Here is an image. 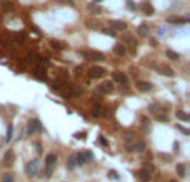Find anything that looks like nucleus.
<instances>
[{"instance_id": "nucleus-1", "label": "nucleus", "mask_w": 190, "mask_h": 182, "mask_svg": "<svg viewBox=\"0 0 190 182\" xmlns=\"http://www.w3.org/2000/svg\"><path fill=\"white\" fill-rule=\"evenodd\" d=\"M42 130H43V127H42V124H40L38 119L27 122V134H29V136H32L34 132H42Z\"/></svg>"}, {"instance_id": "nucleus-2", "label": "nucleus", "mask_w": 190, "mask_h": 182, "mask_svg": "<svg viewBox=\"0 0 190 182\" xmlns=\"http://www.w3.org/2000/svg\"><path fill=\"white\" fill-rule=\"evenodd\" d=\"M37 172H38V162L37 161L27 162V165H25V174L27 175H29V177H34V175H37Z\"/></svg>"}, {"instance_id": "nucleus-3", "label": "nucleus", "mask_w": 190, "mask_h": 182, "mask_svg": "<svg viewBox=\"0 0 190 182\" xmlns=\"http://www.w3.org/2000/svg\"><path fill=\"white\" fill-rule=\"evenodd\" d=\"M103 74H105V70L102 67H98V65H93V67L89 69V77L90 79H100Z\"/></svg>"}, {"instance_id": "nucleus-4", "label": "nucleus", "mask_w": 190, "mask_h": 182, "mask_svg": "<svg viewBox=\"0 0 190 182\" xmlns=\"http://www.w3.org/2000/svg\"><path fill=\"white\" fill-rule=\"evenodd\" d=\"M135 87H137V90H140V92H148V90H152V89H153V85L150 84V82H145V80L137 82Z\"/></svg>"}, {"instance_id": "nucleus-5", "label": "nucleus", "mask_w": 190, "mask_h": 182, "mask_svg": "<svg viewBox=\"0 0 190 182\" xmlns=\"http://www.w3.org/2000/svg\"><path fill=\"white\" fill-rule=\"evenodd\" d=\"M55 164H57V155L55 154H48L45 157V169H54Z\"/></svg>"}, {"instance_id": "nucleus-6", "label": "nucleus", "mask_w": 190, "mask_h": 182, "mask_svg": "<svg viewBox=\"0 0 190 182\" xmlns=\"http://www.w3.org/2000/svg\"><path fill=\"white\" fill-rule=\"evenodd\" d=\"M98 94H107V92H112L114 90V84L112 82H103L102 85H98Z\"/></svg>"}, {"instance_id": "nucleus-7", "label": "nucleus", "mask_w": 190, "mask_h": 182, "mask_svg": "<svg viewBox=\"0 0 190 182\" xmlns=\"http://www.w3.org/2000/svg\"><path fill=\"white\" fill-rule=\"evenodd\" d=\"M110 29L114 30H125L127 29V24L125 22H120V20H112L110 22Z\"/></svg>"}, {"instance_id": "nucleus-8", "label": "nucleus", "mask_w": 190, "mask_h": 182, "mask_svg": "<svg viewBox=\"0 0 190 182\" xmlns=\"http://www.w3.org/2000/svg\"><path fill=\"white\" fill-rule=\"evenodd\" d=\"M112 79H114L115 82H118V84H127V82H128L127 75H125V74H122V72H114V74H112Z\"/></svg>"}, {"instance_id": "nucleus-9", "label": "nucleus", "mask_w": 190, "mask_h": 182, "mask_svg": "<svg viewBox=\"0 0 190 182\" xmlns=\"http://www.w3.org/2000/svg\"><path fill=\"white\" fill-rule=\"evenodd\" d=\"M13 161H15V154H13V150H7L5 155H4V164L10 167V165L13 164Z\"/></svg>"}, {"instance_id": "nucleus-10", "label": "nucleus", "mask_w": 190, "mask_h": 182, "mask_svg": "<svg viewBox=\"0 0 190 182\" xmlns=\"http://www.w3.org/2000/svg\"><path fill=\"white\" fill-rule=\"evenodd\" d=\"M67 167H68L70 170L77 167V155H75V154H72V155L67 159Z\"/></svg>"}, {"instance_id": "nucleus-11", "label": "nucleus", "mask_w": 190, "mask_h": 182, "mask_svg": "<svg viewBox=\"0 0 190 182\" xmlns=\"http://www.w3.org/2000/svg\"><path fill=\"white\" fill-rule=\"evenodd\" d=\"M114 52L117 55H120V57H123V55H125V52H127V49H125V45H123V43H117V45L114 47Z\"/></svg>"}, {"instance_id": "nucleus-12", "label": "nucleus", "mask_w": 190, "mask_h": 182, "mask_svg": "<svg viewBox=\"0 0 190 182\" xmlns=\"http://www.w3.org/2000/svg\"><path fill=\"white\" fill-rule=\"evenodd\" d=\"M132 149H134V152H144L145 150V142L144 140H139V142H135V145H132Z\"/></svg>"}, {"instance_id": "nucleus-13", "label": "nucleus", "mask_w": 190, "mask_h": 182, "mask_svg": "<svg viewBox=\"0 0 190 182\" xmlns=\"http://www.w3.org/2000/svg\"><path fill=\"white\" fill-rule=\"evenodd\" d=\"M139 177L142 181H150V170L148 169H140L139 170Z\"/></svg>"}, {"instance_id": "nucleus-14", "label": "nucleus", "mask_w": 190, "mask_h": 182, "mask_svg": "<svg viewBox=\"0 0 190 182\" xmlns=\"http://www.w3.org/2000/svg\"><path fill=\"white\" fill-rule=\"evenodd\" d=\"M158 70H160V74H164V75H167V77H173V75H175V72H173L172 69H170V67H165V65H162Z\"/></svg>"}, {"instance_id": "nucleus-15", "label": "nucleus", "mask_w": 190, "mask_h": 182, "mask_svg": "<svg viewBox=\"0 0 190 182\" xmlns=\"http://www.w3.org/2000/svg\"><path fill=\"white\" fill-rule=\"evenodd\" d=\"M142 9H144V12L147 13V15H152L153 13V7L148 4V2H144V4H142Z\"/></svg>"}, {"instance_id": "nucleus-16", "label": "nucleus", "mask_w": 190, "mask_h": 182, "mask_svg": "<svg viewBox=\"0 0 190 182\" xmlns=\"http://www.w3.org/2000/svg\"><path fill=\"white\" fill-rule=\"evenodd\" d=\"M165 55H167L170 60H178V59H180V54H178V52H173V50H167V52H165Z\"/></svg>"}, {"instance_id": "nucleus-17", "label": "nucleus", "mask_w": 190, "mask_h": 182, "mask_svg": "<svg viewBox=\"0 0 190 182\" xmlns=\"http://www.w3.org/2000/svg\"><path fill=\"white\" fill-rule=\"evenodd\" d=\"M147 34H148V25L147 24H142V25L139 27V35L144 37V35H147Z\"/></svg>"}, {"instance_id": "nucleus-18", "label": "nucleus", "mask_w": 190, "mask_h": 182, "mask_svg": "<svg viewBox=\"0 0 190 182\" xmlns=\"http://www.w3.org/2000/svg\"><path fill=\"white\" fill-rule=\"evenodd\" d=\"M169 22H170V24H187V22H189V18H175V17H170Z\"/></svg>"}, {"instance_id": "nucleus-19", "label": "nucleus", "mask_w": 190, "mask_h": 182, "mask_svg": "<svg viewBox=\"0 0 190 182\" xmlns=\"http://www.w3.org/2000/svg\"><path fill=\"white\" fill-rule=\"evenodd\" d=\"M82 155H84V161L85 162H90L93 159V154L90 152V150H84V152H82Z\"/></svg>"}, {"instance_id": "nucleus-20", "label": "nucleus", "mask_w": 190, "mask_h": 182, "mask_svg": "<svg viewBox=\"0 0 190 182\" xmlns=\"http://www.w3.org/2000/svg\"><path fill=\"white\" fill-rule=\"evenodd\" d=\"M2 9H4L5 12H12V10H13V4H12V2H4V4H2Z\"/></svg>"}, {"instance_id": "nucleus-21", "label": "nucleus", "mask_w": 190, "mask_h": 182, "mask_svg": "<svg viewBox=\"0 0 190 182\" xmlns=\"http://www.w3.org/2000/svg\"><path fill=\"white\" fill-rule=\"evenodd\" d=\"M177 174L180 177H185V165L183 164H177Z\"/></svg>"}, {"instance_id": "nucleus-22", "label": "nucleus", "mask_w": 190, "mask_h": 182, "mask_svg": "<svg viewBox=\"0 0 190 182\" xmlns=\"http://www.w3.org/2000/svg\"><path fill=\"white\" fill-rule=\"evenodd\" d=\"M90 59H93V60H103V54L102 52H90Z\"/></svg>"}, {"instance_id": "nucleus-23", "label": "nucleus", "mask_w": 190, "mask_h": 182, "mask_svg": "<svg viewBox=\"0 0 190 182\" xmlns=\"http://www.w3.org/2000/svg\"><path fill=\"white\" fill-rule=\"evenodd\" d=\"M100 105H93L92 107V115H93V117H100V115H102V112H100Z\"/></svg>"}, {"instance_id": "nucleus-24", "label": "nucleus", "mask_w": 190, "mask_h": 182, "mask_svg": "<svg viewBox=\"0 0 190 182\" xmlns=\"http://www.w3.org/2000/svg\"><path fill=\"white\" fill-rule=\"evenodd\" d=\"M177 119H180V120H183V122H189V115L185 114V112H180V110H178L177 112Z\"/></svg>"}, {"instance_id": "nucleus-25", "label": "nucleus", "mask_w": 190, "mask_h": 182, "mask_svg": "<svg viewBox=\"0 0 190 182\" xmlns=\"http://www.w3.org/2000/svg\"><path fill=\"white\" fill-rule=\"evenodd\" d=\"M12 132H13V125L10 124L9 129H7V137H5V142H10V139H12Z\"/></svg>"}, {"instance_id": "nucleus-26", "label": "nucleus", "mask_w": 190, "mask_h": 182, "mask_svg": "<svg viewBox=\"0 0 190 182\" xmlns=\"http://www.w3.org/2000/svg\"><path fill=\"white\" fill-rule=\"evenodd\" d=\"M52 47H54L55 50H63V43L62 42H55V40H52Z\"/></svg>"}, {"instance_id": "nucleus-27", "label": "nucleus", "mask_w": 190, "mask_h": 182, "mask_svg": "<svg viewBox=\"0 0 190 182\" xmlns=\"http://www.w3.org/2000/svg\"><path fill=\"white\" fill-rule=\"evenodd\" d=\"M2 182H15V181H13L12 174H4V175H2Z\"/></svg>"}, {"instance_id": "nucleus-28", "label": "nucleus", "mask_w": 190, "mask_h": 182, "mask_svg": "<svg viewBox=\"0 0 190 182\" xmlns=\"http://www.w3.org/2000/svg\"><path fill=\"white\" fill-rule=\"evenodd\" d=\"M127 9L128 10H135V2H132V0H127Z\"/></svg>"}, {"instance_id": "nucleus-29", "label": "nucleus", "mask_w": 190, "mask_h": 182, "mask_svg": "<svg viewBox=\"0 0 190 182\" xmlns=\"http://www.w3.org/2000/svg\"><path fill=\"white\" fill-rule=\"evenodd\" d=\"M102 32H103V34H105V35H110V37H115V32H114V30H112V29H103V30H102Z\"/></svg>"}, {"instance_id": "nucleus-30", "label": "nucleus", "mask_w": 190, "mask_h": 182, "mask_svg": "<svg viewBox=\"0 0 190 182\" xmlns=\"http://www.w3.org/2000/svg\"><path fill=\"white\" fill-rule=\"evenodd\" d=\"M109 177H112L114 181H118V179H120V177H118V174L115 172V170H110V172H109Z\"/></svg>"}, {"instance_id": "nucleus-31", "label": "nucleus", "mask_w": 190, "mask_h": 182, "mask_svg": "<svg viewBox=\"0 0 190 182\" xmlns=\"http://www.w3.org/2000/svg\"><path fill=\"white\" fill-rule=\"evenodd\" d=\"M158 157H160L162 161H167V162H170V161H172V157H170L169 154H160Z\"/></svg>"}, {"instance_id": "nucleus-32", "label": "nucleus", "mask_w": 190, "mask_h": 182, "mask_svg": "<svg viewBox=\"0 0 190 182\" xmlns=\"http://www.w3.org/2000/svg\"><path fill=\"white\" fill-rule=\"evenodd\" d=\"M15 38H17V40H18L20 43L25 42V35H23V34H17V35H15Z\"/></svg>"}, {"instance_id": "nucleus-33", "label": "nucleus", "mask_w": 190, "mask_h": 182, "mask_svg": "<svg viewBox=\"0 0 190 182\" xmlns=\"http://www.w3.org/2000/svg\"><path fill=\"white\" fill-rule=\"evenodd\" d=\"M73 137H75V139H85V137H87V134H85V132H77Z\"/></svg>"}, {"instance_id": "nucleus-34", "label": "nucleus", "mask_w": 190, "mask_h": 182, "mask_svg": "<svg viewBox=\"0 0 190 182\" xmlns=\"http://www.w3.org/2000/svg\"><path fill=\"white\" fill-rule=\"evenodd\" d=\"M177 129L182 132V134H185V136H189V130H187L185 127H182V125H178V124H177Z\"/></svg>"}, {"instance_id": "nucleus-35", "label": "nucleus", "mask_w": 190, "mask_h": 182, "mask_svg": "<svg viewBox=\"0 0 190 182\" xmlns=\"http://www.w3.org/2000/svg\"><path fill=\"white\" fill-rule=\"evenodd\" d=\"M87 25H89L90 29H97V27L100 25V24H98V22H89V24H87Z\"/></svg>"}, {"instance_id": "nucleus-36", "label": "nucleus", "mask_w": 190, "mask_h": 182, "mask_svg": "<svg viewBox=\"0 0 190 182\" xmlns=\"http://www.w3.org/2000/svg\"><path fill=\"white\" fill-rule=\"evenodd\" d=\"M57 4H60V2H63V4H68V5H73V2L72 0H55Z\"/></svg>"}, {"instance_id": "nucleus-37", "label": "nucleus", "mask_w": 190, "mask_h": 182, "mask_svg": "<svg viewBox=\"0 0 190 182\" xmlns=\"http://www.w3.org/2000/svg\"><path fill=\"white\" fill-rule=\"evenodd\" d=\"M132 137H134V134H132V132H125V139L127 140H132Z\"/></svg>"}, {"instance_id": "nucleus-38", "label": "nucleus", "mask_w": 190, "mask_h": 182, "mask_svg": "<svg viewBox=\"0 0 190 182\" xmlns=\"http://www.w3.org/2000/svg\"><path fill=\"white\" fill-rule=\"evenodd\" d=\"M59 77L65 79V77H67V72H65V70H59Z\"/></svg>"}, {"instance_id": "nucleus-39", "label": "nucleus", "mask_w": 190, "mask_h": 182, "mask_svg": "<svg viewBox=\"0 0 190 182\" xmlns=\"http://www.w3.org/2000/svg\"><path fill=\"white\" fill-rule=\"evenodd\" d=\"M35 147H37V152L38 154H42V145H40V142H37V144H35Z\"/></svg>"}, {"instance_id": "nucleus-40", "label": "nucleus", "mask_w": 190, "mask_h": 182, "mask_svg": "<svg viewBox=\"0 0 190 182\" xmlns=\"http://www.w3.org/2000/svg\"><path fill=\"white\" fill-rule=\"evenodd\" d=\"M98 140H100V144H102V145H107V139H105V137H102V136H100V139H98Z\"/></svg>"}, {"instance_id": "nucleus-41", "label": "nucleus", "mask_w": 190, "mask_h": 182, "mask_svg": "<svg viewBox=\"0 0 190 182\" xmlns=\"http://www.w3.org/2000/svg\"><path fill=\"white\" fill-rule=\"evenodd\" d=\"M98 2H103V0H93V4H98Z\"/></svg>"}, {"instance_id": "nucleus-42", "label": "nucleus", "mask_w": 190, "mask_h": 182, "mask_svg": "<svg viewBox=\"0 0 190 182\" xmlns=\"http://www.w3.org/2000/svg\"><path fill=\"white\" fill-rule=\"evenodd\" d=\"M170 182H177V181H175V179H173V181H170Z\"/></svg>"}]
</instances>
